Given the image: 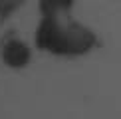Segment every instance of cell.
<instances>
[{
  "instance_id": "1",
  "label": "cell",
  "mask_w": 121,
  "mask_h": 119,
  "mask_svg": "<svg viewBox=\"0 0 121 119\" xmlns=\"http://www.w3.org/2000/svg\"><path fill=\"white\" fill-rule=\"evenodd\" d=\"M34 46L56 58H82L99 46V36L87 24L65 16H40L34 30Z\"/></svg>"
},
{
  "instance_id": "2",
  "label": "cell",
  "mask_w": 121,
  "mask_h": 119,
  "mask_svg": "<svg viewBox=\"0 0 121 119\" xmlns=\"http://www.w3.org/2000/svg\"><path fill=\"white\" fill-rule=\"evenodd\" d=\"M32 46L22 38L10 36L0 44V62L8 69H26L32 62Z\"/></svg>"
},
{
  "instance_id": "3",
  "label": "cell",
  "mask_w": 121,
  "mask_h": 119,
  "mask_svg": "<svg viewBox=\"0 0 121 119\" xmlns=\"http://www.w3.org/2000/svg\"><path fill=\"white\" fill-rule=\"evenodd\" d=\"M73 6H75V0H38V12L42 18L72 14Z\"/></svg>"
},
{
  "instance_id": "4",
  "label": "cell",
  "mask_w": 121,
  "mask_h": 119,
  "mask_svg": "<svg viewBox=\"0 0 121 119\" xmlns=\"http://www.w3.org/2000/svg\"><path fill=\"white\" fill-rule=\"evenodd\" d=\"M26 2L28 0H0V26H2L10 16H14L20 8H24Z\"/></svg>"
}]
</instances>
